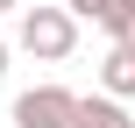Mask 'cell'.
I'll return each mask as SVG.
<instances>
[{
  "mask_svg": "<svg viewBox=\"0 0 135 128\" xmlns=\"http://www.w3.org/2000/svg\"><path fill=\"white\" fill-rule=\"evenodd\" d=\"M71 43H78V21L64 7H21V50L28 57L57 64V57H71Z\"/></svg>",
  "mask_w": 135,
  "mask_h": 128,
  "instance_id": "6da1fadb",
  "label": "cell"
},
{
  "mask_svg": "<svg viewBox=\"0 0 135 128\" xmlns=\"http://www.w3.org/2000/svg\"><path fill=\"white\" fill-rule=\"evenodd\" d=\"M71 121V86H28L14 100V128H64Z\"/></svg>",
  "mask_w": 135,
  "mask_h": 128,
  "instance_id": "7a4b0ae2",
  "label": "cell"
},
{
  "mask_svg": "<svg viewBox=\"0 0 135 128\" xmlns=\"http://www.w3.org/2000/svg\"><path fill=\"white\" fill-rule=\"evenodd\" d=\"M64 128H135V121L114 93H71V121Z\"/></svg>",
  "mask_w": 135,
  "mask_h": 128,
  "instance_id": "3957f363",
  "label": "cell"
},
{
  "mask_svg": "<svg viewBox=\"0 0 135 128\" xmlns=\"http://www.w3.org/2000/svg\"><path fill=\"white\" fill-rule=\"evenodd\" d=\"M100 86H107L114 100H128V93H135V50H128V43H114V50L100 57Z\"/></svg>",
  "mask_w": 135,
  "mask_h": 128,
  "instance_id": "277c9868",
  "label": "cell"
},
{
  "mask_svg": "<svg viewBox=\"0 0 135 128\" xmlns=\"http://www.w3.org/2000/svg\"><path fill=\"white\" fill-rule=\"evenodd\" d=\"M100 29H107L114 43L135 50V0H107V7H100Z\"/></svg>",
  "mask_w": 135,
  "mask_h": 128,
  "instance_id": "5b68a950",
  "label": "cell"
},
{
  "mask_svg": "<svg viewBox=\"0 0 135 128\" xmlns=\"http://www.w3.org/2000/svg\"><path fill=\"white\" fill-rule=\"evenodd\" d=\"M100 7H107V0H64V14H71V21H100Z\"/></svg>",
  "mask_w": 135,
  "mask_h": 128,
  "instance_id": "8992f818",
  "label": "cell"
},
{
  "mask_svg": "<svg viewBox=\"0 0 135 128\" xmlns=\"http://www.w3.org/2000/svg\"><path fill=\"white\" fill-rule=\"evenodd\" d=\"M0 78H7V43H0Z\"/></svg>",
  "mask_w": 135,
  "mask_h": 128,
  "instance_id": "52a82bcc",
  "label": "cell"
},
{
  "mask_svg": "<svg viewBox=\"0 0 135 128\" xmlns=\"http://www.w3.org/2000/svg\"><path fill=\"white\" fill-rule=\"evenodd\" d=\"M7 7H21V0H0V14H7Z\"/></svg>",
  "mask_w": 135,
  "mask_h": 128,
  "instance_id": "ba28073f",
  "label": "cell"
}]
</instances>
